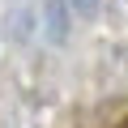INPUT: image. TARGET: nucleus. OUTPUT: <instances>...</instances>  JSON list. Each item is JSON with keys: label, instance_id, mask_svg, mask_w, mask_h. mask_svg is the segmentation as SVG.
Listing matches in <instances>:
<instances>
[{"label": "nucleus", "instance_id": "1", "mask_svg": "<svg viewBox=\"0 0 128 128\" xmlns=\"http://www.w3.org/2000/svg\"><path fill=\"white\" fill-rule=\"evenodd\" d=\"M68 4H73L77 13H94V9H98V0H68Z\"/></svg>", "mask_w": 128, "mask_h": 128}]
</instances>
